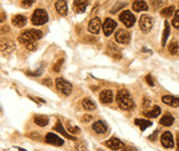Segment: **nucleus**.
Masks as SVG:
<instances>
[{
    "mask_svg": "<svg viewBox=\"0 0 179 151\" xmlns=\"http://www.w3.org/2000/svg\"><path fill=\"white\" fill-rule=\"evenodd\" d=\"M173 26H174L176 29H179V10H177L176 12H175V17L174 19H173Z\"/></svg>",
    "mask_w": 179,
    "mask_h": 151,
    "instance_id": "32",
    "label": "nucleus"
},
{
    "mask_svg": "<svg viewBox=\"0 0 179 151\" xmlns=\"http://www.w3.org/2000/svg\"><path fill=\"white\" fill-rule=\"evenodd\" d=\"M19 151H27V150H24V149H22V148H19Z\"/></svg>",
    "mask_w": 179,
    "mask_h": 151,
    "instance_id": "48",
    "label": "nucleus"
},
{
    "mask_svg": "<svg viewBox=\"0 0 179 151\" xmlns=\"http://www.w3.org/2000/svg\"><path fill=\"white\" fill-rule=\"evenodd\" d=\"M35 0H20V3L23 8H30L32 5L34 3Z\"/></svg>",
    "mask_w": 179,
    "mask_h": 151,
    "instance_id": "33",
    "label": "nucleus"
},
{
    "mask_svg": "<svg viewBox=\"0 0 179 151\" xmlns=\"http://www.w3.org/2000/svg\"><path fill=\"white\" fill-rule=\"evenodd\" d=\"M27 49L29 51H35L37 50V43L35 42H31L27 44Z\"/></svg>",
    "mask_w": 179,
    "mask_h": 151,
    "instance_id": "39",
    "label": "nucleus"
},
{
    "mask_svg": "<svg viewBox=\"0 0 179 151\" xmlns=\"http://www.w3.org/2000/svg\"><path fill=\"white\" fill-rule=\"evenodd\" d=\"M42 32L40 30L37 29H31V30H27V31L22 32L21 34L19 35V42L21 44H28V43L35 42L37 40L42 38Z\"/></svg>",
    "mask_w": 179,
    "mask_h": 151,
    "instance_id": "2",
    "label": "nucleus"
},
{
    "mask_svg": "<svg viewBox=\"0 0 179 151\" xmlns=\"http://www.w3.org/2000/svg\"><path fill=\"white\" fill-rule=\"evenodd\" d=\"M113 92L110 89H105L103 90V92H101L100 94V101L101 103L103 104H111L112 101H113Z\"/></svg>",
    "mask_w": 179,
    "mask_h": 151,
    "instance_id": "17",
    "label": "nucleus"
},
{
    "mask_svg": "<svg viewBox=\"0 0 179 151\" xmlns=\"http://www.w3.org/2000/svg\"><path fill=\"white\" fill-rule=\"evenodd\" d=\"M116 101L119 107L123 110H132L135 107V103L132 99L129 93L125 89H121L116 94Z\"/></svg>",
    "mask_w": 179,
    "mask_h": 151,
    "instance_id": "1",
    "label": "nucleus"
},
{
    "mask_svg": "<svg viewBox=\"0 0 179 151\" xmlns=\"http://www.w3.org/2000/svg\"><path fill=\"white\" fill-rule=\"evenodd\" d=\"M145 81H146V83H147V84L149 85V86H152V87H153L154 85H155V83H154V80H153V76H152L150 74L146 75Z\"/></svg>",
    "mask_w": 179,
    "mask_h": 151,
    "instance_id": "38",
    "label": "nucleus"
},
{
    "mask_svg": "<svg viewBox=\"0 0 179 151\" xmlns=\"http://www.w3.org/2000/svg\"><path fill=\"white\" fill-rule=\"evenodd\" d=\"M139 28L144 33H147L152 30L153 28V23H154V20L153 18L150 16H147V14H143L139 19Z\"/></svg>",
    "mask_w": 179,
    "mask_h": 151,
    "instance_id": "5",
    "label": "nucleus"
},
{
    "mask_svg": "<svg viewBox=\"0 0 179 151\" xmlns=\"http://www.w3.org/2000/svg\"><path fill=\"white\" fill-rule=\"evenodd\" d=\"M174 121H175L174 116H173L170 113H166V114L160 118L159 124L163 125V126H166V127H170L171 125L174 124Z\"/></svg>",
    "mask_w": 179,
    "mask_h": 151,
    "instance_id": "23",
    "label": "nucleus"
},
{
    "mask_svg": "<svg viewBox=\"0 0 179 151\" xmlns=\"http://www.w3.org/2000/svg\"><path fill=\"white\" fill-rule=\"evenodd\" d=\"M157 136H158V131H157V130H156V131H154L153 135L149 136V137H148V138H149V140L154 141V140H155V139H156V138H157Z\"/></svg>",
    "mask_w": 179,
    "mask_h": 151,
    "instance_id": "43",
    "label": "nucleus"
},
{
    "mask_svg": "<svg viewBox=\"0 0 179 151\" xmlns=\"http://www.w3.org/2000/svg\"><path fill=\"white\" fill-rule=\"evenodd\" d=\"M174 12H175V7L174 6H169L167 8L161 9L160 14H161V17H164V18H170V17L174 14Z\"/></svg>",
    "mask_w": 179,
    "mask_h": 151,
    "instance_id": "29",
    "label": "nucleus"
},
{
    "mask_svg": "<svg viewBox=\"0 0 179 151\" xmlns=\"http://www.w3.org/2000/svg\"><path fill=\"white\" fill-rule=\"evenodd\" d=\"M82 106H83V108H84L85 110H93V109H95L96 105H95L94 101H91L90 98H84V99L82 101Z\"/></svg>",
    "mask_w": 179,
    "mask_h": 151,
    "instance_id": "28",
    "label": "nucleus"
},
{
    "mask_svg": "<svg viewBox=\"0 0 179 151\" xmlns=\"http://www.w3.org/2000/svg\"><path fill=\"white\" fill-rule=\"evenodd\" d=\"M168 51L171 55H178L179 54V43L177 41H173V42L169 44Z\"/></svg>",
    "mask_w": 179,
    "mask_h": 151,
    "instance_id": "30",
    "label": "nucleus"
},
{
    "mask_svg": "<svg viewBox=\"0 0 179 151\" xmlns=\"http://www.w3.org/2000/svg\"><path fill=\"white\" fill-rule=\"evenodd\" d=\"M119 20L123 22L127 28H131L134 26L136 19H135V16L129 10H124L121 14H119Z\"/></svg>",
    "mask_w": 179,
    "mask_h": 151,
    "instance_id": "6",
    "label": "nucleus"
},
{
    "mask_svg": "<svg viewBox=\"0 0 179 151\" xmlns=\"http://www.w3.org/2000/svg\"><path fill=\"white\" fill-rule=\"evenodd\" d=\"M107 52L113 56L115 60H119L122 58V53H121V50H119L113 42H110L107 45Z\"/></svg>",
    "mask_w": 179,
    "mask_h": 151,
    "instance_id": "18",
    "label": "nucleus"
},
{
    "mask_svg": "<svg viewBox=\"0 0 179 151\" xmlns=\"http://www.w3.org/2000/svg\"><path fill=\"white\" fill-rule=\"evenodd\" d=\"M45 142L49 143V145H52V146H56V147H61L63 146L64 140L62 138H60L58 135L53 133H49L45 135Z\"/></svg>",
    "mask_w": 179,
    "mask_h": 151,
    "instance_id": "8",
    "label": "nucleus"
},
{
    "mask_svg": "<svg viewBox=\"0 0 179 151\" xmlns=\"http://www.w3.org/2000/svg\"><path fill=\"white\" fill-rule=\"evenodd\" d=\"M115 40L119 44H127L129 42V40H131V38H129V34L125 30L121 29L115 33Z\"/></svg>",
    "mask_w": 179,
    "mask_h": 151,
    "instance_id": "12",
    "label": "nucleus"
},
{
    "mask_svg": "<svg viewBox=\"0 0 179 151\" xmlns=\"http://www.w3.org/2000/svg\"><path fill=\"white\" fill-rule=\"evenodd\" d=\"M34 124L39 127H45L49 124V117L45 115H35L33 118Z\"/></svg>",
    "mask_w": 179,
    "mask_h": 151,
    "instance_id": "21",
    "label": "nucleus"
},
{
    "mask_svg": "<svg viewBox=\"0 0 179 151\" xmlns=\"http://www.w3.org/2000/svg\"><path fill=\"white\" fill-rule=\"evenodd\" d=\"M133 10L136 12H140V11L148 10V5L144 1V0H135L133 3Z\"/></svg>",
    "mask_w": 179,
    "mask_h": 151,
    "instance_id": "24",
    "label": "nucleus"
},
{
    "mask_svg": "<svg viewBox=\"0 0 179 151\" xmlns=\"http://www.w3.org/2000/svg\"><path fill=\"white\" fill-rule=\"evenodd\" d=\"M152 3H153L154 8H158V7H160L161 6V2L159 0H152Z\"/></svg>",
    "mask_w": 179,
    "mask_h": 151,
    "instance_id": "42",
    "label": "nucleus"
},
{
    "mask_svg": "<svg viewBox=\"0 0 179 151\" xmlns=\"http://www.w3.org/2000/svg\"><path fill=\"white\" fill-rule=\"evenodd\" d=\"M116 27H117V24H116V22L114 21L113 19L106 18L104 23H103V32H104V34L106 37H110L114 32V30L116 29Z\"/></svg>",
    "mask_w": 179,
    "mask_h": 151,
    "instance_id": "7",
    "label": "nucleus"
},
{
    "mask_svg": "<svg viewBox=\"0 0 179 151\" xmlns=\"http://www.w3.org/2000/svg\"><path fill=\"white\" fill-rule=\"evenodd\" d=\"M161 101L170 107H175V108L179 106V97H175L171 95H164L161 97Z\"/></svg>",
    "mask_w": 179,
    "mask_h": 151,
    "instance_id": "15",
    "label": "nucleus"
},
{
    "mask_svg": "<svg viewBox=\"0 0 179 151\" xmlns=\"http://www.w3.org/2000/svg\"><path fill=\"white\" fill-rule=\"evenodd\" d=\"M63 58H61V60H59L58 62H56V64H54V66H53V72H59L61 69V66H62V64H63Z\"/></svg>",
    "mask_w": 179,
    "mask_h": 151,
    "instance_id": "36",
    "label": "nucleus"
},
{
    "mask_svg": "<svg viewBox=\"0 0 179 151\" xmlns=\"http://www.w3.org/2000/svg\"><path fill=\"white\" fill-rule=\"evenodd\" d=\"M121 151H129V149H125V148H123Z\"/></svg>",
    "mask_w": 179,
    "mask_h": 151,
    "instance_id": "47",
    "label": "nucleus"
},
{
    "mask_svg": "<svg viewBox=\"0 0 179 151\" xmlns=\"http://www.w3.org/2000/svg\"><path fill=\"white\" fill-rule=\"evenodd\" d=\"M177 151H179V137H177Z\"/></svg>",
    "mask_w": 179,
    "mask_h": 151,
    "instance_id": "45",
    "label": "nucleus"
},
{
    "mask_svg": "<svg viewBox=\"0 0 179 151\" xmlns=\"http://www.w3.org/2000/svg\"><path fill=\"white\" fill-rule=\"evenodd\" d=\"M160 142H161V146L165 147V148H174V137L171 135L170 131H165V133L161 135L160 137Z\"/></svg>",
    "mask_w": 179,
    "mask_h": 151,
    "instance_id": "9",
    "label": "nucleus"
},
{
    "mask_svg": "<svg viewBox=\"0 0 179 151\" xmlns=\"http://www.w3.org/2000/svg\"><path fill=\"white\" fill-rule=\"evenodd\" d=\"M66 127H68V131L69 133H71L72 135H77V133H81V129H80L77 126L73 125V122H71V121L66 122Z\"/></svg>",
    "mask_w": 179,
    "mask_h": 151,
    "instance_id": "31",
    "label": "nucleus"
},
{
    "mask_svg": "<svg viewBox=\"0 0 179 151\" xmlns=\"http://www.w3.org/2000/svg\"><path fill=\"white\" fill-rule=\"evenodd\" d=\"M150 105H152V101H150L149 98H148V97H144V98H143L142 106L144 107V108H149Z\"/></svg>",
    "mask_w": 179,
    "mask_h": 151,
    "instance_id": "37",
    "label": "nucleus"
},
{
    "mask_svg": "<svg viewBox=\"0 0 179 151\" xmlns=\"http://www.w3.org/2000/svg\"><path fill=\"white\" fill-rule=\"evenodd\" d=\"M92 128L95 133H98V135H102V133H105L107 131V125L105 121L103 120H98L92 125Z\"/></svg>",
    "mask_w": 179,
    "mask_h": 151,
    "instance_id": "16",
    "label": "nucleus"
},
{
    "mask_svg": "<svg viewBox=\"0 0 179 151\" xmlns=\"http://www.w3.org/2000/svg\"><path fill=\"white\" fill-rule=\"evenodd\" d=\"M124 6H125L124 3H117V5H116L115 7H114V8L111 10V12L112 14H115V12H117V11L119 10V8H123Z\"/></svg>",
    "mask_w": 179,
    "mask_h": 151,
    "instance_id": "40",
    "label": "nucleus"
},
{
    "mask_svg": "<svg viewBox=\"0 0 179 151\" xmlns=\"http://www.w3.org/2000/svg\"><path fill=\"white\" fill-rule=\"evenodd\" d=\"M53 129L56 130V131H58V133H60L62 136H64L65 138H68V139H70V140H73V141H77V137H74V136L70 135L69 133H66L65 129L63 128V126H62V122L60 121V120H58V121L56 122V125H54V127H53Z\"/></svg>",
    "mask_w": 179,
    "mask_h": 151,
    "instance_id": "14",
    "label": "nucleus"
},
{
    "mask_svg": "<svg viewBox=\"0 0 179 151\" xmlns=\"http://www.w3.org/2000/svg\"><path fill=\"white\" fill-rule=\"evenodd\" d=\"M11 22H12V24L15 27L22 28V27H24L27 23V17L22 16V14H17V16H15L12 18Z\"/></svg>",
    "mask_w": 179,
    "mask_h": 151,
    "instance_id": "20",
    "label": "nucleus"
},
{
    "mask_svg": "<svg viewBox=\"0 0 179 151\" xmlns=\"http://www.w3.org/2000/svg\"><path fill=\"white\" fill-rule=\"evenodd\" d=\"M56 10L61 16H65L68 14V5L65 0H56Z\"/></svg>",
    "mask_w": 179,
    "mask_h": 151,
    "instance_id": "19",
    "label": "nucleus"
},
{
    "mask_svg": "<svg viewBox=\"0 0 179 151\" xmlns=\"http://www.w3.org/2000/svg\"><path fill=\"white\" fill-rule=\"evenodd\" d=\"M3 20H5V14L1 12V22H3Z\"/></svg>",
    "mask_w": 179,
    "mask_h": 151,
    "instance_id": "46",
    "label": "nucleus"
},
{
    "mask_svg": "<svg viewBox=\"0 0 179 151\" xmlns=\"http://www.w3.org/2000/svg\"><path fill=\"white\" fill-rule=\"evenodd\" d=\"M75 149H77V151H87V147L86 145H85L84 142H79L77 145V147H75Z\"/></svg>",
    "mask_w": 179,
    "mask_h": 151,
    "instance_id": "35",
    "label": "nucleus"
},
{
    "mask_svg": "<svg viewBox=\"0 0 179 151\" xmlns=\"http://www.w3.org/2000/svg\"><path fill=\"white\" fill-rule=\"evenodd\" d=\"M56 88H58L59 92H61L63 95H65V96L71 95V93H72L71 83L65 81L63 77H58V78H56Z\"/></svg>",
    "mask_w": 179,
    "mask_h": 151,
    "instance_id": "4",
    "label": "nucleus"
},
{
    "mask_svg": "<svg viewBox=\"0 0 179 151\" xmlns=\"http://www.w3.org/2000/svg\"><path fill=\"white\" fill-rule=\"evenodd\" d=\"M98 151H104V150H102V149H98Z\"/></svg>",
    "mask_w": 179,
    "mask_h": 151,
    "instance_id": "49",
    "label": "nucleus"
},
{
    "mask_svg": "<svg viewBox=\"0 0 179 151\" xmlns=\"http://www.w3.org/2000/svg\"><path fill=\"white\" fill-rule=\"evenodd\" d=\"M48 20H49V17H48L47 11L44 9H35L32 14L31 22L34 26H42V24L47 23Z\"/></svg>",
    "mask_w": 179,
    "mask_h": 151,
    "instance_id": "3",
    "label": "nucleus"
},
{
    "mask_svg": "<svg viewBox=\"0 0 179 151\" xmlns=\"http://www.w3.org/2000/svg\"><path fill=\"white\" fill-rule=\"evenodd\" d=\"M92 119H93L92 115H89V114H85L81 117V121L83 122V124H89Z\"/></svg>",
    "mask_w": 179,
    "mask_h": 151,
    "instance_id": "34",
    "label": "nucleus"
},
{
    "mask_svg": "<svg viewBox=\"0 0 179 151\" xmlns=\"http://www.w3.org/2000/svg\"><path fill=\"white\" fill-rule=\"evenodd\" d=\"M161 113V109L159 106H154V108L152 109V110H147L144 113V115H145L147 118H156V117H158L159 115H160Z\"/></svg>",
    "mask_w": 179,
    "mask_h": 151,
    "instance_id": "25",
    "label": "nucleus"
},
{
    "mask_svg": "<svg viewBox=\"0 0 179 151\" xmlns=\"http://www.w3.org/2000/svg\"><path fill=\"white\" fill-rule=\"evenodd\" d=\"M106 147H108L112 150H122L123 148H125V145H124L123 141H121L119 138L116 137H112L110 138L108 140L105 141Z\"/></svg>",
    "mask_w": 179,
    "mask_h": 151,
    "instance_id": "10",
    "label": "nucleus"
},
{
    "mask_svg": "<svg viewBox=\"0 0 179 151\" xmlns=\"http://www.w3.org/2000/svg\"><path fill=\"white\" fill-rule=\"evenodd\" d=\"M102 27V23H101V19L100 18H93L89 23V31L93 34H98Z\"/></svg>",
    "mask_w": 179,
    "mask_h": 151,
    "instance_id": "11",
    "label": "nucleus"
},
{
    "mask_svg": "<svg viewBox=\"0 0 179 151\" xmlns=\"http://www.w3.org/2000/svg\"><path fill=\"white\" fill-rule=\"evenodd\" d=\"M30 136V137H31V138H34V139H38V138H39V137H38V135H37V133H32V135H29Z\"/></svg>",
    "mask_w": 179,
    "mask_h": 151,
    "instance_id": "44",
    "label": "nucleus"
},
{
    "mask_svg": "<svg viewBox=\"0 0 179 151\" xmlns=\"http://www.w3.org/2000/svg\"><path fill=\"white\" fill-rule=\"evenodd\" d=\"M169 34H170V27H169L168 21H165V29H164L163 39H161V45H163V46H165V45H166Z\"/></svg>",
    "mask_w": 179,
    "mask_h": 151,
    "instance_id": "27",
    "label": "nucleus"
},
{
    "mask_svg": "<svg viewBox=\"0 0 179 151\" xmlns=\"http://www.w3.org/2000/svg\"><path fill=\"white\" fill-rule=\"evenodd\" d=\"M135 124L138 126V127L140 128V130L142 131H144V130H146L148 127H150L152 125H153V122L149 121V120H146V119H135Z\"/></svg>",
    "mask_w": 179,
    "mask_h": 151,
    "instance_id": "26",
    "label": "nucleus"
},
{
    "mask_svg": "<svg viewBox=\"0 0 179 151\" xmlns=\"http://www.w3.org/2000/svg\"><path fill=\"white\" fill-rule=\"evenodd\" d=\"M42 84L45 85V86H49V87H50L51 85H52V81H51V78L47 77V78H44V80L42 81Z\"/></svg>",
    "mask_w": 179,
    "mask_h": 151,
    "instance_id": "41",
    "label": "nucleus"
},
{
    "mask_svg": "<svg viewBox=\"0 0 179 151\" xmlns=\"http://www.w3.org/2000/svg\"><path fill=\"white\" fill-rule=\"evenodd\" d=\"M87 5H89V0H74L73 9L77 14H83L86 10Z\"/></svg>",
    "mask_w": 179,
    "mask_h": 151,
    "instance_id": "13",
    "label": "nucleus"
},
{
    "mask_svg": "<svg viewBox=\"0 0 179 151\" xmlns=\"http://www.w3.org/2000/svg\"><path fill=\"white\" fill-rule=\"evenodd\" d=\"M15 49V44H13V42L11 40H9V39H3L2 41H1V52L2 53H9V52H11V51Z\"/></svg>",
    "mask_w": 179,
    "mask_h": 151,
    "instance_id": "22",
    "label": "nucleus"
}]
</instances>
